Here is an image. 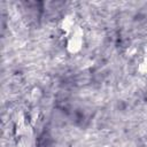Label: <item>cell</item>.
Here are the masks:
<instances>
[{"label": "cell", "instance_id": "6da1fadb", "mask_svg": "<svg viewBox=\"0 0 147 147\" xmlns=\"http://www.w3.org/2000/svg\"><path fill=\"white\" fill-rule=\"evenodd\" d=\"M14 141L15 147H37L32 125L22 113L15 119Z\"/></svg>", "mask_w": 147, "mask_h": 147}, {"label": "cell", "instance_id": "7a4b0ae2", "mask_svg": "<svg viewBox=\"0 0 147 147\" xmlns=\"http://www.w3.org/2000/svg\"><path fill=\"white\" fill-rule=\"evenodd\" d=\"M68 39H67V49L70 53H77L78 51H80L82 45H83V30L76 25L70 33L67 34Z\"/></svg>", "mask_w": 147, "mask_h": 147}, {"label": "cell", "instance_id": "3957f363", "mask_svg": "<svg viewBox=\"0 0 147 147\" xmlns=\"http://www.w3.org/2000/svg\"><path fill=\"white\" fill-rule=\"evenodd\" d=\"M146 56H147V55H146Z\"/></svg>", "mask_w": 147, "mask_h": 147}]
</instances>
